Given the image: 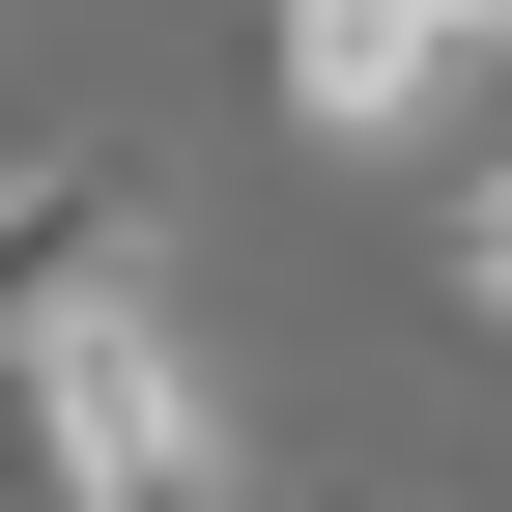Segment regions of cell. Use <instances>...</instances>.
<instances>
[{
    "label": "cell",
    "mask_w": 512,
    "mask_h": 512,
    "mask_svg": "<svg viewBox=\"0 0 512 512\" xmlns=\"http://www.w3.org/2000/svg\"><path fill=\"white\" fill-rule=\"evenodd\" d=\"M370 512H456V484H370Z\"/></svg>",
    "instance_id": "obj_5"
},
{
    "label": "cell",
    "mask_w": 512,
    "mask_h": 512,
    "mask_svg": "<svg viewBox=\"0 0 512 512\" xmlns=\"http://www.w3.org/2000/svg\"><path fill=\"white\" fill-rule=\"evenodd\" d=\"M256 57H285V114L342 171H456V114H484V29L456 0H256Z\"/></svg>",
    "instance_id": "obj_2"
},
{
    "label": "cell",
    "mask_w": 512,
    "mask_h": 512,
    "mask_svg": "<svg viewBox=\"0 0 512 512\" xmlns=\"http://www.w3.org/2000/svg\"><path fill=\"white\" fill-rule=\"evenodd\" d=\"M0 427H29V484H57V512H256L228 370H200V313H171V256L57 285L29 342H0Z\"/></svg>",
    "instance_id": "obj_1"
},
{
    "label": "cell",
    "mask_w": 512,
    "mask_h": 512,
    "mask_svg": "<svg viewBox=\"0 0 512 512\" xmlns=\"http://www.w3.org/2000/svg\"><path fill=\"white\" fill-rule=\"evenodd\" d=\"M427 256H456V313H484V342H512V114H484V143H456V200H427Z\"/></svg>",
    "instance_id": "obj_3"
},
{
    "label": "cell",
    "mask_w": 512,
    "mask_h": 512,
    "mask_svg": "<svg viewBox=\"0 0 512 512\" xmlns=\"http://www.w3.org/2000/svg\"><path fill=\"white\" fill-rule=\"evenodd\" d=\"M0 512H57V484H29V427H0Z\"/></svg>",
    "instance_id": "obj_4"
}]
</instances>
